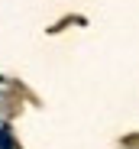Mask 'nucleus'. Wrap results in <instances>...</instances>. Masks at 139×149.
I'll list each match as a JSON object with an SVG mask.
<instances>
[{
	"label": "nucleus",
	"instance_id": "f257e3e1",
	"mask_svg": "<svg viewBox=\"0 0 139 149\" xmlns=\"http://www.w3.org/2000/svg\"><path fill=\"white\" fill-rule=\"evenodd\" d=\"M0 149H13V139H10V133H3V130H0Z\"/></svg>",
	"mask_w": 139,
	"mask_h": 149
}]
</instances>
